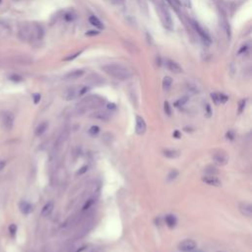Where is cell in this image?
<instances>
[{"mask_svg":"<svg viewBox=\"0 0 252 252\" xmlns=\"http://www.w3.org/2000/svg\"><path fill=\"white\" fill-rule=\"evenodd\" d=\"M102 71L107 75L113 77V78L121 80V81H125L128 80L131 77V71L129 70L126 66L122 65L120 63H111V64H106V65H103L101 67Z\"/></svg>","mask_w":252,"mask_h":252,"instance_id":"cell-1","label":"cell"},{"mask_svg":"<svg viewBox=\"0 0 252 252\" xmlns=\"http://www.w3.org/2000/svg\"><path fill=\"white\" fill-rule=\"evenodd\" d=\"M0 121L5 130H11L14 124V115L9 111H4L0 115Z\"/></svg>","mask_w":252,"mask_h":252,"instance_id":"cell-2","label":"cell"},{"mask_svg":"<svg viewBox=\"0 0 252 252\" xmlns=\"http://www.w3.org/2000/svg\"><path fill=\"white\" fill-rule=\"evenodd\" d=\"M197 246V244L194 240H185L178 244V249L183 252H189L194 250Z\"/></svg>","mask_w":252,"mask_h":252,"instance_id":"cell-3","label":"cell"},{"mask_svg":"<svg viewBox=\"0 0 252 252\" xmlns=\"http://www.w3.org/2000/svg\"><path fill=\"white\" fill-rule=\"evenodd\" d=\"M63 96L66 101H71V100L78 98L79 96V87H71V88L67 89L66 91L64 92Z\"/></svg>","mask_w":252,"mask_h":252,"instance_id":"cell-4","label":"cell"},{"mask_svg":"<svg viewBox=\"0 0 252 252\" xmlns=\"http://www.w3.org/2000/svg\"><path fill=\"white\" fill-rule=\"evenodd\" d=\"M19 37L22 41H29L32 38V27L31 26H23L19 30Z\"/></svg>","mask_w":252,"mask_h":252,"instance_id":"cell-5","label":"cell"},{"mask_svg":"<svg viewBox=\"0 0 252 252\" xmlns=\"http://www.w3.org/2000/svg\"><path fill=\"white\" fill-rule=\"evenodd\" d=\"M85 73H86V71L84 69L72 70L64 76V79L65 80H76V79H79V78H81V77H83L84 75H85Z\"/></svg>","mask_w":252,"mask_h":252,"instance_id":"cell-6","label":"cell"},{"mask_svg":"<svg viewBox=\"0 0 252 252\" xmlns=\"http://www.w3.org/2000/svg\"><path fill=\"white\" fill-rule=\"evenodd\" d=\"M213 161H214V163L218 166H225L228 163L229 158L225 153L219 152V153H216V154L213 155Z\"/></svg>","mask_w":252,"mask_h":252,"instance_id":"cell-7","label":"cell"},{"mask_svg":"<svg viewBox=\"0 0 252 252\" xmlns=\"http://www.w3.org/2000/svg\"><path fill=\"white\" fill-rule=\"evenodd\" d=\"M166 67L169 69L170 71H171L172 73H181L182 72V68L181 66L179 65L178 63H176L175 61L170 60V59H166Z\"/></svg>","mask_w":252,"mask_h":252,"instance_id":"cell-8","label":"cell"},{"mask_svg":"<svg viewBox=\"0 0 252 252\" xmlns=\"http://www.w3.org/2000/svg\"><path fill=\"white\" fill-rule=\"evenodd\" d=\"M202 181L210 186H215V187H219L222 184L221 180L218 177H216L215 175H205L202 177Z\"/></svg>","mask_w":252,"mask_h":252,"instance_id":"cell-9","label":"cell"},{"mask_svg":"<svg viewBox=\"0 0 252 252\" xmlns=\"http://www.w3.org/2000/svg\"><path fill=\"white\" fill-rule=\"evenodd\" d=\"M192 25H193V27H194L195 31L198 33V35L202 37V40H203V41H205V42H211V37H210V36H209L208 34H207L206 32L202 29V27H200V25H199L197 22L192 21Z\"/></svg>","mask_w":252,"mask_h":252,"instance_id":"cell-10","label":"cell"},{"mask_svg":"<svg viewBox=\"0 0 252 252\" xmlns=\"http://www.w3.org/2000/svg\"><path fill=\"white\" fill-rule=\"evenodd\" d=\"M211 98L216 105H220V103H225L227 102L229 98L225 94L222 93H213L211 94Z\"/></svg>","mask_w":252,"mask_h":252,"instance_id":"cell-11","label":"cell"},{"mask_svg":"<svg viewBox=\"0 0 252 252\" xmlns=\"http://www.w3.org/2000/svg\"><path fill=\"white\" fill-rule=\"evenodd\" d=\"M145 131H146L145 120L141 116H136V133L142 135L145 133Z\"/></svg>","mask_w":252,"mask_h":252,"instance_id":"cell-12","label":"cell"},{"mask_svg":"<svg viewBox=\"0 0 252 252\" xmlns=\"http://www.w3.org/2000/svg\"><path fill=\"white\" fill-rule=\"evenodd\" d=\"M240 211L241 212V214L244 215L245 217L250 218L252 216V206L249 203L243 202L240 205Z\"/></svg>","mask_w":252,"mask_h":252,"instance_id":"cell-13","label":"cell"},{"mask_svg":"<svg viewBox=\"0 0 252 252\" xmlns=\"http://www.w3.org/2000/svg\"><path fill=\"white\" fill-rule=\"evenodd\" d=\"M19 207H20L21 212L25 215H28V214H30L32 211H33V207L31 206L30 203L26 202V201H22L20 204H19Z\"/></svg>","mask_w":252,"mask_h":252,"instance_id":"cell-14","label":"cell"},{"mask_svg":"<svg viewBox=\"0 0 252 252\" xmlns=\"http://www.w3.org/2000/svg\"><path fill=\"white\" fill-rule=\"evenodd\" d=\"M94 117L95 118H98L100 120H103V121H107L109 118H111V115H109L106 111H96L94 113Z\"/></svg>","mask_w":252,"mask_h":252,"instance_id":"cell-15","label":"cell"},{"mask_svg":"<svg viewBox=\"0 0 252 252\" xmlns=\"http://www.w3.org/2000/svg\"><path fill=\"white\" fill-rule=\"evenodd\" d=\"M176 223H177V220H176V217L175 216H173V215H167L166 217V225L169 228L173 229L176 225Z\"/></svg>","mask_w":252,"mask_h":252,"instance_id":"cell-16","label":"cell"},{"mask_svg":"<svg viewBox=\"0 0 252 252\" xmlns=\"http://www.w3.org/2000/svg\"><path fill=\"white\" fill-rule=\"evenodd\" d=\"M53 210V203L52 202H48L43 206V208L42 210V217H47L51 212Z\"/></svg>","mask_w":252,"mask_h":252,"instance_id":"cell-17","label":"cell"},{"mask_svg":"<svg viewBox=\"0 0 252 252\" xmlns=\"http://www.w3.org/2000/svg\"><path fill=\"white\" fill-rule=\"evenodd\" d=\"M102 78L101 76H99L98 74H92L88 77V82H90L91 84H95V85H98V84H101L102 83Z\"/></svg>","mask_w":252,"mask_h":252,"instance_id":"cell-18","label":"cell"},{"mask_svg":"<svg viewBox=\"0 0 252 252\" xmlns=\"http://www.w3.org/2000/svg\"><path fill=\"white\" fill-rule=\"evenodd\" d=\"M179 151L177 150H165L164 151V156L169 158V159H176L179 157Z\"/></svg>","mask_w":252,"mask_h":252,"instance_id":"cell-19","label":"cell"},{"mask_svg":"<svg viewBox=\"0 0 252 252\" xmlns=\"http://www.w3.org/2000/svg\"><path fill=\"white\" fill-rule=\"evenodd\" d=\"M89 22H90V24H92L93 26H95L96 28H98V29H100V30L103 29V25H102V23H101L96 16H90V17H89Z\"/></svg>","mask_w":252,"mask_h":252,"instance_id":"cell-20","label":"cell"},{"mask_svg":"<svg viewBox=\"0 0 252 252\" xmlns=\"http://www.w3.org/2000/svg\"><path fill=\"white\" fill-rule=\"evenodd\" d=\"M47 127H48L47 122H42V123H41L40 125L37 127L36 135H37V136H41V135H42L44 132L47 130Z\"/></svg>","mask_w":252,"mask_h":252,"instance_id":"cell-21","label":"cell"},{"mask_svg":"<svg viewBox=\"0 0 252 252\" xmlns=\"http://www.w3.org/2000/svg\"><path fill=\"white\" fill-rule=\"evenodd\" d=\"M164 19H165V24L169 29H172V20L170 15L169 11L166 9H164Z\"/></svg>","mask_w":252,"mask_h":252,"instance_id":"cell-22","label":"cell"},{"mask_svg":"<svg viewBox=\"0 0 252 252\" xmlns=\"http://www.w3.org/2000/svg\"><path fill=\"white\" fill-rule=\"evenodd\" d=\"M171 84H172V79L170 78V77L166 76L165 78L163 79V87H164V89L166 90V91H167V90L170 89Z\"/></svg>","mask_w":252,"mask_h":252,"instance_id":"cell-23","label":"cell"},{"mask_svg":"<svg viewBox=\"0 0 252 252\" xmlns=\"http://www.w3.org/2000/svg\"><path fill=\"white\" fill-rule=\"evenodd\" d=\"M187 101H188V96H182V98H180L179 100H177L175 102H174V106H175L176 107L183 106Z\"/></svg>","mask_w":252,"mask_h":252,"instance_id":"cell-24","label":"cell"},{"mask_svg":"<svg viewBox=\"0 0 252 252\" xmlns=\"http://www.w3.org/2000/svg\"><path fill=\"white\" fill-rule=\"evenodd\" d=\"M206 173L207 175H215V174L218 173V170L216 169L215 166H209L206 167Z\"/></svg>","mask_w":252,"mask_h":252,"instance_id":"cell-25","label":"cell"},{"mask_svg":"<svg viewBox=\"0 0 252 252\" xmlns=\"http://www.w3.org/2000/svg\"><path fill=\"white\" fill-rule=\"evenodd\" d=\"M177 176H178V171L176 170H172L170 171L169 175H167V180H169V181H171V180H174Z\"/></svg>","mask_w":252,"mask_h":252,"instance_id":"cell-26","label":"cell"},{"mask_svg":"<svg viewBox=\"0 0 252 252\" xmlns=\"http://www.w3.org/2000/svg\"><path fill=\"white\" fill-rule=\"evenodd\" d=\"M164 109H165V112H166V115H169V116L171 115V107H170V106L169 101H166V102H165V105H164Z\"/></svg>","mask_w":252,"mask_h":252,"instance_id":"cell-27","label":"cell"},{"mask_svg":"<svg viewBox=\"0 0 252 252\" xmlns=\"http://www.w3.org/2000/svg\"><path fill=\"white\" fill-rule=\"evenodd\" d=\"M90 91V87L89 86H84V87H80L79 88V96H83L87 94Z\"/></svg>","mask_w":252,"mask_h":252,"instance_id":"cell-28","label":"cell"},{"mask_svg":"<svg viewBox=\"0 0 252 252\" xmlns=\"http://www.w3.org/2000/svg\"><path fill=\"white\" fill-rule=\"evenodd\" d=\"M245 106H246V100H242L240 101V105H238V113H241L244 111Z\"/></svg>","mask_w":252,"mask_h":252,"instance_id":"cell-29","label":"cell"},{"mask_svg":"<svg viewBox=\"0 0 252 252\" xmlns=\"http://www.w3.org/2000/svg\"><path fill=\"white\" fill-rule=\"evenodd\" d=\"M100 132V127L99 126H92L91 128L89 129V133L91 134V135H96Z\"/></svg>","mask_w":252,"mask_h":252,"instance_id":"cell-30","label":"cell"},{"mask_svg":"<svg viewBox=\"0 0 252 252\" xmlns=\"http://www.w3.org/2000/svg\"><path fill=\"white\" fill-rule=\"evenodd\" d=\"M249 47H250V42H248L247 44H244V46H242L241 47V48L238 50V54H243V53H245L246 52V51L249 49Z\"/></svg>","mask_w":252,"mask_h":252,"instance_id":"cell-31","label":"cell"},{"mask_svg":"<svg viewBox=\"0 0 252 252\" xmlns=\"http://www.w3.org/2000/svg\"><path fill=\"white\" fill-rule=\"evenodd\" d=\"M83 52L82 50H80V51H78V52H76V53H74V54H72V55H70V56H68V57H66V58H64V60L65 61H70V60H73V59H75L76 57H78L81 53Z\"/></svg>","mask_w":252,"mask_h":252,"instance_id":"cell-32","label":"cell"},{"mask_svg":"<svg viewBox=\"0 0 252 252\" xmlns=\"http://www.w3.org/2000/svg\"><path fill=\"white\" fill-rule=\"evenodd\" d=\"M75 15L73 14V13H71V12H68L65 14V16H64V19L67 21V22H70V21H73L74 19H75Z\"/></svg>","mask_w":252,"mask_h":252,"instance_id":"cell-33","label":"cell"},{"mask_svg":"<svg viewBox=\"0 0 252 252\" xmlns=\"http://www.w3.org/2000/svg\"><path fill=\"white\" fill-rule=\"evenodd\" d=\"M9 230H10V234L11 235L14 236L16 235V232H17V225H14V224H12L10 227H9Z\"/></svg>","mask_w":252,"mask_h":252,"instance_id":"cell-34","label":"cell"},{"mask_svg":"<svg viewBox=\"0 0 252 252\" xmlns=\"http://www.w3.org/2000/svg\"><path fill=\"white\" fill-rule=\"evenodd\" d=\"M100 34V32L98 30H91V31H89L86 33V36L88 37H94V36H96V35H99Z\"/></svg>","mask_w":252,"mask_h":252,"instance_id":"cell-35","label":"cell"},{"mask_svg":"<svg viewBox=\"0 0 252 252\" xmlns=\"http://www.w3.org/2000/svg\"><path fill=\"white\" fill-rule=\"evenodd\" d=\"M87 170H88V166H85L81 167V170H80L78 172H77V174H79V175H81V174H84L85 172H87Z\"/></svg>","mask_w":252,"mask_h":252,"instance_id":"cell-36","label":"cell"},{"mask_svg":"<svg viewBox=\"0 0 252 252\" xmlns=\"http://www.w3.org/2000/svg\"><path fill=\"white\" fill-rule=\"evenodd\" d=\"M11 78V80L12 81H16V82H20V81H22V78L20 76H17V75H13V76H11L10 77Z\"/></svg>","mask_w":252,"mask_h":252,"instance_id":"cell-37","label":"cell"},{"mask_svg":"<svg viewBox=\"0 0 252 252\" xmlns=\"http://www.w3.org/2000/svg\"><path fill=\"white\" fill-rule=\"evenodd\" d=\"M225 136H227V138L230 139V140H234V138H235V133L232 132V131H229V132L227 133V135H225Z\"/></svg>","mask_w":252,"mask_h":252,"instance_id":"cell-38","label":"cell"},{"mask_svg":"<svg viewBox=\"0 0 252 252\" xmlns=\"http://www.w3.org/2000/svg\"><path fill=\"white\" fill-rule=\"evenodd\" d=\"M41 101V95L40 94H35L34 95V102L38 103V101Z\"/></svg>","mask_w":252,"mask_h":252,"instance_id":"cell-39","label":"cell"},{"mask_svg":"<svg viewBox=\"0 0 252 252\" xmlns=\"http://www.w3.org/2000/svg\"><path fill=\"white\" fill-rule=\"evenodd\" d=\"M206 113H207V116L208 117H210L211 114H212V111H211V106L209 105H207L206 106Z\"/></svg>","mask_w":252,"mask_h":252,"instance_id":"cell-40","label":"cell"},{"mask_svg":"<svg viewBox=\"0 0 252 252\" xmlns=\"http://www.w3.org/2000/svg\"><path fill=\"white\" fill-rule=\"evenodd\" d=\"M180 136H181V134L179 133V131H178V130H175V131L173 132V137H174V138L179 139V138H180Z\"/></svg>","mask_w":252,"mask_h":252,"instance_id":"cell-41","label":"cell"},{"mask_svg":"<svg viewBox=\"0 0 252 252\" xmlns=\"http://www.w3.org/2000/svg\"><path fill=\"white\" fill-rule=\"evenodd\" d=\"M6 166V161H0V171H1Z\"/></svg>","mask_w":252,"mask_h":252,"instance_id":"cell-42","label":"cell"},{"mask_svg":"<svg viewBox=\"0 0 252 252\" xmlns=\"http://www.w3.org/2000/svg\"><path fill=\"white\" fill-rule=\"evenodd\" d=\"M107 108L108 109H115V105H114V103H108Z\"/></svg>","mask_w":252,"mask_h":252,"instance_id":"cell-43","label":"cell"},{"mask_svg":"<svg viewBox=\"0 0 252 252\" xmlns=\"http://www.w3.org/2000/svg\"><path fill=\"white\" fill-rule=\"evenodd\" d=\"M172 1H174L177 5H181V4H182V2L180 1V0H172Z\"/></svg>","mask_w":252,"mask_h":252,"instance_id":"cell-44","label":"cell"}]
</instances>
